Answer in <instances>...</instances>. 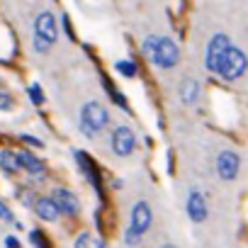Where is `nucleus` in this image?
I'll list each match as a JSON object with an SVG mask.
<instances>
[{
	"label": "nucleus",
	"mask_w": 248,
	"mask_h": 248,
	"mask_svg": "<svg viewBox=\"0 0 248 248\" xmlns=\"http://www.w3.org/2000/svg\"><path fill=\"white\" fill-rule=\"evenodd\" d=\"M151 224H154V212H151V207L144 200H139L134 204V209H132V224H129L127 233H124V243L137 246L141 241V236L151 229Z\"/></svg>",
	"instance_id": "obj_1"
},
{
	"label": "nucleus",
	"mask_w": 248,
	"mask_h": 248,
	"mask_svg": "<svg viewBox=\"0 0 248 248\" xmlns=\"http://www.w3.org/2000/svg\"><path fill=\"white\" fill-rule=\"evenodd\" d=\"M107 122H109V114L100 102H85L83 105V109H80V132L88 139H95L107 127Z\"/></svg>",
	"instance_id": "obj_2"
},
{
	"label": "nucleus",
	"mask_w": 248,
	"mask_h": 248,
	"mask_svg": "<svg viewBox=\"0 0 248 248\" xmlns=\"http://www.w3.org/2000/svg\"><path fill=\"white\" fill-rule=\"evenodd\" d=\"M217 73H219L224 80H229V83L236 80V78H241V76L246 73V56H243V51L236 49V46H231V49L224 54V59H221Z\"/></svg>",
	"instance_id": "obj_3"
},
{
	"label": "nucleus",
	"mask_w": 248,
	"mask_h": 248,
	"mask_svg": "<svg viewBox=\"0 0 248 248\" xmlns=\"http://www.w3.org/2000/svg\"><path fill=\"white\" fill-rule=\"evenodd\" d=\"M151 61L158 66V68H173L178 61H180V49L173 39L168 37H158V44H156V51L151 54Z\"/></svg>",
	"instance_id": "obj_4"
},
{
	"label": "nucleus",
	"mask_w": 248,
	"mask_h": 248,
	"mask_svg": "<svg viewBox=\"0 0 248 248\" xmlns=\"http://www.w3.org/2000/svg\"><path fill=\"white\" fill-rule=\"evenodd\" d=\"M229 49H231V39H229L226 34H214L212 42L207 44V54H204V66H207V71H217L219 63H221V59H224V54H226Z\"/></svg>",
	"instance_id": "obj_5"
},
{
	"label": "nucleus",
	"mask_w": 248,
	"mask_h": 248,
	"mask_svg": "<svg viewBox=\"0 0 248 248\" xmlns=\"http://www.w3.org/2000/svg\"><path fill=\"white\" fill-rule=\"evenodd\" d=\"M73 156L78 158V166H80V170L85 173V178L90 180V185L95 187V192H97L100 202H105V190H102V175H100L97 166L93 163V158H90V156H88L85 151H73Z\"/></svg>",
	"instance_id": "obj_6"
},
{
	"label": "nucleus",
	"mask_w": 248,
	"mask_h": 248,
	"mask_svg": "<svg viewBox=\"0 0 248 248\" xmlns=\"http://www.w3.org/2000/svg\"><path fill=\"white\" fill-rule=\"evenodd\" d=\"M137 149V137L129 127H117L112 132V151L117 156H129Z\"/></svg>",
	"instance_id": "obj_7"
},
{
	"label": "nucleus",
	"mask_w": 248,
	"mask_h": 248,
	"mask_svg": "<svg viewBox=\"0 0 248 248\" xmlns=\"http://www.w3.org/2000/svg\"><path fill=\"white\" fill-rule=\"evenodd\" d=\"M238 168H241V158H238L236 151H221L219 154V158H217V173H219L221 180H226V183L236 180Z\"/></svg>",
	"instance_id": "obj_8"
},
{
	"label": "nucleus",
	"mask_w": 248,
	"mask_h": 248,
	"mask_svg": "<svg viewBox=\"0 0 248 248\" xmlns=\"http://www.w3.org/2000/svg\"><path fill=\"white\" fill-rule=\"evenodd\" d=\"M34 37L49 42V44H56V37H59V27H56V20L51 13H42L34 22Z\"/></svg>",
	"instance_id": "obj_9"
},
{
	"label": "nucleus",
	"mask_w": 248,
	"mask_h": 248,
	"mask_svg": "<svg viewBox=\"0 0 248 248\" xmlns=\"http://www.w3.org/2000/svg\"><path fill=\"white\" fill-rule=\"evenodd\" d=\"M207 214H209V209H207L204 195L200 190H190V195H187V217L195 224H202V221H207Z\"/></svg>",
	"instance_id": "obj_10"
},
{
	"label": "nucleus",
	"mask_w": 248,
	"mask_h": 248,
	"mask_svg": "<svg viewBox=\"0 0 248 248\" xmlns=\"http://www.w3.org/2000/svg\"><path fill=\"white\" fill-rule=\"evenodd\" d=\"M15 156H17L20 168L30 170L32 178H34L37 183H44V180H46V168H44V163H42L37 156H32L30 151H15Z\"/></svg>",
	"instance_id": "obj_11"
},
{
	"label": "nucleus",
	"mask_w": 248,
	"mask_h": 248,
	"mask_svg": "<svg viewBox=\"0 0 248 248\" xmlns=\"http://www.w3.org/2000/svg\"><path fill=\"white\" fill-rule=\"evenodd\" d=\"M51 200H54V204H56V209H59L61 214L73 217V214H78V209H80L76 195H73L71 190H66V187H56L54 195H51Z\"/></svg>",
	"instance_id": "obj_12"
},
{
	"label": "nucleus",
	"mask_w": 248,
	"mask_h": 248,
	"mask_svg": "<svg viewBox=\"0 0 248 248\" xmlns=\"http://www.w3.org/2000/svg\"><path fill=\"white\" fill-rule=\"evenodd\" d=\"M34 212H37L39 219H44V221H56V219L61 217V212L56 209V204H54L51 197H37V202H34Z\"/></svg>",
	"instance_id": "obj_13"
},
{
	"label": "nucleus",
	"mask_w": 248,
	"mask_h": 248,
	"mask_svg": "<svg viewBox=\"0 0 248 248\" xmlns=\"http://www.w3.org/2000/svg\"><path fill=\"white\" fill-rule=\"evenodd\" d=\"M180 100H183L185 105H195V102L200 100V83L192 80V78H187V80L183 83V88H180Z\"/></svg>",
	"instance_id": "obj_14"
},
{
	"label": "nucleus",
	"mask_w": 248,
	"mask_h": 248,
	"mask_svg": "<svg viewBox=\"0 0 248 248\" xmlns=\"http://www.w3.org/2000/svg\"><path fill=\"white\" fill-rule=\"evenodd\" d=\"M0 168H3L8 175H15V173H20V170H22V168H20V163H17L15 151H3V154H0Z\"/></svg>",
	"instance_id": "obj_15"
},
{
	"label": "nucleus",
	"mask_w": 248,
	"mask_h": 248,
	"mask_svg": "<svg viewBox=\"0 0 248 248\" xmlns=\"http://www.w3.org/2000/svg\"><path fill=\"white\" fill-rule=\"evenodd\" d=\"M114 68H117L124 78H134V76H137V71H139L137 61H132V59H122V61H117V63H114Z\"/></svg>",
	"instance_id": "obj_16"
},
{
	"label": "nucleus",
	"mask_w": 248,
	"mask_h": 248,
	"mask_svg": "<svg viewBox=\"0 0 248 248\" xmlns=\"http://www.w3.org/2000/svg\"><path fill=\"white\" fill-rule=\"evenodd\" d=\"M27 93H30V100H32L37 107H42V105L46 102V97H44V90H42V85H39V83H32V85L27 88Z\"/></svg>",
	"instance_id": "obj_17"
},
{
	"label": "nucleus",
	"mask_w": 248,
	"mask_h": 248,
	"mask_svg": "<svg viewBox=\"0 0 248 248\" xmlns=\"http://www.w3.org/2000/svg\"><path fill=\"white\" fill-rule=\"evenodd\" d=\"M30 243H32L34 248H51V243L46 241V233H44V231H39V229L30 231Z\"/></svg>",
	"instance_id": "obj_18"
},
{
	"label": "nucleus",
	"mask_w": 248,
	"mask_h": 248,
	"mask_svg": "<svg viewBox=\"0 0 248 248\" xmlns=\"http://www.w3.org/2000/svg\"><path fill=\"white\" fill-rule=\"evenodd\" d=\"M156 44H158V37H156V34L146 37V39H144V46H141V49H144V54H146V56H151V54L156 51Z\"/></svg>",
	"instance_id": "obj_19"
},
{
	"label": "nucleus",
	"mask_w": 248,
	"mask_h": 248,
	"mask_svg": "<svg viewBox=\"0 0 248 248\" xmlns=\"http://www.w3.org/2000/svg\"><path fill=\"white\" fill-rule=\"evenodd\" d=\"M17 197H20V202L25 204V207H34V195L30 192V190H17Z\"/></svg>",
	"instance_id": "obj_20"
},
{
	"label": "nucleus",
	"mask_w": 248,
	"mask_h": 248,
	"mask_svg": "<svg viewBox=\"0 0 248 248\" xmlns=\"http://www.w3.org/2000/svg\"><path fill=\"white\" fill-rule=\"evenodd\" d=\"M49 49H51V44H49V42H44V39L34 37V51H39V54H46Z\"/></svg>",
	"instance_id": "obj_21"
},
{
	"label": "nucleus",
	"mask_w": 248,
	"mask_h": 248,
	"mask_svg": "<svg viewBox=\"0 0 248 248\" xmlns=\"http://www.w3.org/2000/svg\"><path fill=\"white\" fill-rule=\"evenodd\" d=\"M0 109H3V112L13 109V97H10V95H5V93H0Z\"/></svg>",
	"instance_id": "obj_22"
},
{
	"label": "nucleus",
	"mask_w": 248,
	"mask_h": 248,
	"mask_svg": "<svg viewBox=\"0 0 248 248\" xmlns=\"http://www.w3.org/2000/svg\"><path fill=\"white\" fill-rule=\"evenodd\" d=\"M0 219H3V221H15V219H13V212H10L3 202H0Z\"/></svg>",
	"instance_id": "obj_23"
},
{
	"label": "nucleus",
	"mask_w": 248,
	"mask_h": 248,
	"mask_svg": "<svg viewBox=\"0 0 248 248\" xmlns=\"http://www.w3.org/2000/svg\"><path fill=\"white\" fill-rule=\"evenodd\" d=\"M88 243H90V233H80L76 238V248H88Z\"/></svg>",
	"instance_id": "obj_24"
},
{
	"label": "nucleus",
	"mask_w": 248,
	"mask_h": 248,
	"mask_svg": "<svg viewBox=\"0 0 248 248\" xmlns=\"http://www.w3.org/2000/svg\"><path fill=\"white\" fill-rule=\"evenodd\" d=\"M22 141H25V144H30V146H37V149H42V146H44L37 137H30V134H25V137H22Z\"/></svg>",
	"instance_id": "obj_25"
},
{
	"label": "nucleus",
	"mask_w": 248,
	"mask_h": 248,
	"mask_svg": "<svg viewBox=\"0 0 248 248\" xmlns=\"http://www.w3.org/2000/svg\"><path fill=\"white\" fill-rule=\"evenodd\" d=\"M5 246H8V248H20V238L10 233V236H5Z\"/></svg>",
	"instance_id": "obj_26"
},
{
	"label": "nucleus",
	"mask_w": 248,
	"mask_h": 248,
	"mask_svg": "<svg viewBox=\"0 0 248 248\" xmlns=\"http://www.w3.org/2000/svg\"><path fill=\"white\" fill-rule=\"evenodd\" d=\"M63 27H66V32H68V37L73 39V30H71V20H68V17H63Z\"/></svg>",
	"instance_id": "obj_27"
},
{
	"label": "nucleus",
	"mask_w": 248,
	"mask_h": 248,
	"mask_svg": "<svg viewBox=\"0 0 248 248\" xmlns=\"http://www.w3.org/2000/svg\"><path fill=\"white\" fill-rule=\"evenodd\" d=\"M161 248H178V246H173V243H166V246H161Z\"/></svg>",
	"instance_id": "obj_28"
},
{
	"label": "nucleus",
	"mask_w": 248,
	"mask_h": 248,
	"mask_svg": "<svg viewBox=\"0 0 248 248\" xmlns=\"http://www.w3.org/2000/svg\"><path fill=\"white\" fill-rule=\"evenodd\" d=\"M97 248H105V243H102V241H100V243H97Z\"/></svg>",
	"instance_id": "obj_29"
}]
</instances>
